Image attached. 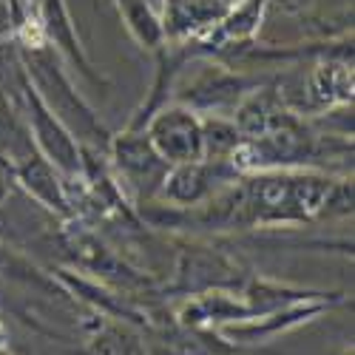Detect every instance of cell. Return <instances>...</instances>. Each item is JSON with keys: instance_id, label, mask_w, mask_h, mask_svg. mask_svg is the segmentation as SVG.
I'll use <instances>...</instances> for the list:
<instances>
[{"instance_id": "7a4b0ae2", "label": "cell", "mask_w": 355, "mask_h": 355, "mask_svg": "<svg viewBox=\"0 0 355 355\" xmlns=\"http://www.w3.org/2000/svg\"><path fill=\"white\" fill-rule=\"evenodd\" d=\"M180 125H182V128H173L171 116H165V120L157 125L159 131H171V139H159V142L165 145V151H171V154H188L191 148H193V142H196L193 123H188L185 116H182V123H180Z\"/></svg>"}, {"instance_id": "3957f363", "label": "cell", "mask_w": 355, "mask_h": 355, "mask_svg": "<svg viewBox=\"0 0 355 355\" xmlns=\"http://www.w3.org/2000/svg\"><path fill=\"white\" fill-rule=\"evenodd\" d=\"M125 3H128V0H114V6H116V9H120V6H125Z\"/></svg>"}, {"instance_id": "6da1fadb", "label": "cell", "mask_w": 355, "mask_h": 355, "mask_svg": "<svg viewBox=\"0 0 355 355\" xmlns=\"http://www.w3.org/2000/svg\"><path fill=\"white\" fill-rule=\"evenodd\" d=\"M239 0H151L162 37L171 43L202 40Z\"/></svg>"}]
</instances>
